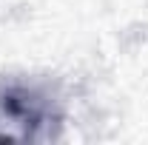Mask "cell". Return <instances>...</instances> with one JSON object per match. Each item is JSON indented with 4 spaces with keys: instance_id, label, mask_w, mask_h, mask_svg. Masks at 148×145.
<instances>
[{
    "instance_id": "obj_1",
    "label": "cell",
    "mask_w": 148,
    "mask_h": 145,
    "mask_svg": "<svg viewBox=\"0 0 148 145\" xmlns=\"http://www.w3.org/2000/svg\"><path fill=\"white\" fill-rule=\"evenodd\" d=\"M0 111L12 117L17 125H23L29 137H51V128L60 120L51 97L43 88L23 80L0 83Z\"/></svg>"
}]
</instances>
